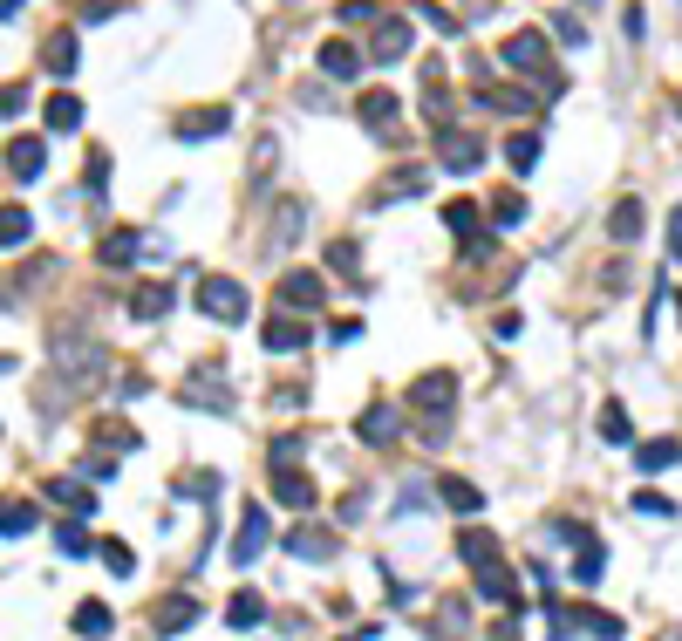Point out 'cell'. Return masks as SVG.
Listing matches in <instances>:
<instances>
[{"label":"cell","mask_w":682,"mask_h":641,"mask_svg":"<svg viewBox=\"0 0 682 641\" xmlns=\"http://www.w3.org/2000/svg\"><path fill=\"white\" fill-rule=\"evenodd\" d=\"M28 232H35V219L21 205H0V246H28Z\"/></svg>","instance_id":"obj_29"},{"label":"cell","mask_w":682,"mask_h":641,"mask_svg":"<svg viewBox=\"0 0 682 641\" xmlns=\"http://www.w3.org/2000/svg\"><path fill=\"white\" fill-rule=\"evenodd\" d=\"M48 498H55V505H69V512H89V491L69 485V478H48Z\"/></svg>","instance_id":"obj_35"},{"label":"cell","mask_w":682,"mask_h":641,"mask_svg":"<svg viewBox=\"0 0 682 641\" xmlns=\"http://www.w3.org/2000/svg\"><path fill=\"white\" fill-rule=\"evenodd\" d=\"M607 239H621V246L642 239V205H635V198H621V205L607 212Z\"/></svg>","instance_id":"obj_21"},{"label":"cell","mask_w":682,"mask_h":641,"mask_svg":"<svg viewBox=\"0 0 682 641\" xmlns=\"http://www.w3.org/2000/svg\"><path fill=\"white\" fill-rule=\"evenodd\" d=\"M178 144H212V137H226L232 130V103H205V110H185L178 123Z\"/></svg>","instance_id":"obj_2"},{"label":"cell","mask_w":682,"mask_h":641,"mask_svg":"<svg viewBox=\"0 0 682 641\" xmlns=\"http://www.w3.org/2000/svg\"><path fill=\"white\" fill-rule=\"evenodd\" d=\"M417 21H430L437 35H451V41H457V21H451V14H444V7H430V0H423V7H417Z\"/></svg>","instance_id":"obj_44"},{"label":"cell","mask_w":682,"mask_h":641,"mask_svg":"<svg viewBox=\"0 0 682 641\" xmlns=\"http://www.w3.org/2000/svg\"><path fill=\"white\" fill-rule=\"evenodd\" d=\"M273 498H280V505H294V512H307V505H314L321 491L307 485L301 471H287V464H280V478H273Z\"/></svg>","instance_id":"obj_18"},{"label":"cell","mask_w":682,"mask_h":641,"mask_svg":"<svg viewBox=\"0 0 682 641\" xmlns=\"http://www.w3.org/2000/svg\"><path fill=\"white\" fill-rule=\"evenodd\" d=\"M260 341L273 348V355H294V348H307V321H294V314H273L260 328Z\"/></svg>","instance_id":"obj_12"},{"label":"cell","mask_w":682,"mask_h":641,"mask_svg":"<svg viewBox=\"0 0 682 641\" xmlns=\"http://www.w3.org/2000/svg\"><path fill=\"white\" fill-rule=\"evenodd\" d=\"M505 69H519V76H546V35H539V28L505 35Z\"/></svg>","instance_id":"obj_5"},{"label":"cell","mask_w":682,"mask_h":641,"mask_svg":"<svg viewBox=\"0 0 682 641\" xmlns=\"http://www.w3.org/2000/svg\"><path fill=\"white\" fill-rule=\"evenodd\" d=\"M171 301H178L171 287H157V280H144V287L130 294V314H137V321H157V314H171Z\"/></svg>","instance_id":"obj_19"},{"label":"cell","mask_w":682,"mask_h":641,"mask_svg":"<svg viewBox=\"0 0 682 641\" xmlns=\"http://www.w3.org/2000/svg\"><path fill=\"white\" fill-rule=\"evenodd\" d=\"M76 635L82 641H103V635H110V607H103V601H82L76 607Z\"/></svg>","instance_id":"obj_28"},{"label":"cell","mask_w":682,"mask_h":641,"mask_svg":"<svg viewBox=\"0 0 682 641\" xmlns=\"http://www.w3.org/2000/svg\"><path fill=\"white\" fill-rule=\"evenodd\" d=\"M76 62H82L76 35H48L41 41V69H48V76H76Z\"/></svg>","instance_id":"obj_14"},{"label":"cell","mask_w":682,"mask_h":641,"mask_svg":"<svg viewBox=\"0 0 682 641\" xmlns=\"http://www.w3.org/2000/svg\"><path fill=\"white\" fill-rule=\"evenodd\" d=\"M437 498H444L451 512H478V505H485V491L471 485V478H444V485H437Z\"/></svg>","instance_id":"obj_25"},{"label":"cell","mask_w":682,"mask_h":641,"mask_svg":"<svg viewBox=\"0 0 682 641\" xmlns=\"http://www.w3.org/2000/svg\"><path fill=\"white\" fill-rule=\"evenodd\" d=\"M601 437H607V444H635V423H628L621 403H601Z\"/></svg>","instance_id":"obj_30"},{"label":"cell","mask_w":682,"mask_h":641,"mask_svg":"<svg viewBox=\"0 0 682 641\" xmlns=\"http://www.w3.org/2000/svg\"><path fill=\"white\" fill-rule=\"evenodd\" d=\"M396 116H403L396 89H369V96H362V130H369V137H389V130H396Z\"/></svg>","instance_id":"obj_7"},{"label":"cell","mask_w":682,"mask_h":641,"mask_svg":"<svg viewBox=\"0 0 682 641\" xmlns=\"http://www.w3.org/2000/svg\"><path fill=\"white\" fill-rule=\"evenodd\" d=\"M178 396H185V403H205V410H232V389H219V382H212V369H198V376H191Z\"/></svg>","instance_id":"obj_16"},{"label":"cell","mask_w":682,"mask_h":641,"mask_svg":"<svg viewBox=\"0 0 682 641\" xmlns=\"http://www.w3.org/2000/svg\"><path fill=\"white\" fill-rule=\"evenodd\" d=\"M21 7H28V0H0V21H14V14H21Z\"/></svg>","instance_id":"obj_48"},{"label":"cell","mask_w":682,"mask_h":641,"mask_svg":"<svg viewBox=\"0 0 682 641\" xmlns=\"http://www.w3.org/2000/svg\"><path fill=\"white\" fill-rule=\"evenodd\" d=\"M280 301H294V307H321V273L294 266V273L280 280Z\"/></svg>","instance_id":"obj_17"},{"label":"cell","mask_w":682,"mask_h":641,"mask_svg":"<svg viewBox=\"0 0 682 641\" xmlns=\"http://www.w3.org/2000/svg\"><path fill=\"white\" fill-rule=\"evenodd\" d=\"M103 566H110V573H137V553H130L123 539H110V546H103Z\"/></svg>","instance_id":"obj_40"},{"label":"cell","mask_w":682,"mask_h":641,"mask_svg":"<svg viewBox=\"0 0 682 641\" xmlns=\"http://www.w3.org/2000/svg\"><path fill=\"white\" fill-rule=\"evenodd\" d=\"M328 266H335V273H355V246L335 239V246H328Z\"/></svg>","instance_id":"obj_45"},{"label":"cell","mask_w":682,"mask_h":641,"mask_svg":"<svg viewBox=\"0 0 682 641\" xmlns=\"http://www.w3.org/2000/svg\"><path fill=\"white\" fill-rule=\"evenodd\" d=\"M226 621H232V628H260V621H266V601H260V594H232Z\"/></svg>","instance_id":"obj_31"},{"label":"cell","mask_w":682,"mask_h":641,"mask_svg":"<svg viewBox=\"0 0 682 641\" xmlns=\"http://www.w3.org/2000/svg\"><path fill=\"white\" fill-rule=\"evenodd\" d=\"M137 246H144V239H137L130 226H123V232H103V266H130V260H137Z\"/></svg>","instance_id":"obj_27"},{"label":"cell","mask_w":682,"mask_h":641,"mask_svg":"<svg viewBox=\"0 0 682 641\" xmlns=\"http://www.w3.org/2000/svg\"><path fill=\"white\" fill-rule=\"evenodd\" d=\"M539 151H546V144H539L532 130H519V137H505V157H512V171H532V164H539Z\"/></svg>","instance_id":"obj_32"},{"label":"cell","mask_w":682,"mask_h":641,"mask_svg":"<svg viewBox=\"0 0 682 641\" xmlns=\"http://www.w3.org/2000/svg\"><path fill=\"white\" fill-rule=\"evenodd\" d=\"M553 35L567 41V48H580V41H587V28H580V14H553Z\"/></svg>","instance_id":"obj_42"},{"label":"cell","mask_w":682,"mask_h":641,"mask_svg":"<svg viewBox=\"0 0 682 641\" xmlns=\"http://www.w3.org/2000/svg\"><path fill=\"white\" fill-rule=\"evenodd\" d=\"M573 553H580V560H573V587H594V580H601V539H594V532H587V539H580V546H573Z\"/></svg>","instance_id":"obj_22"},{"label":"cell","mask_w":682,"mask_h":641,"mask_svg":"<svg viewBox=\"0 0 682 641\" xmlns=\"http://www.w3.org/2000/svg\"><path fill=\"white\" fill-rule=\"evenodd\" d=\"M335 641H376V628H355V635H335Z\"/></svg>","instance_id":"obj_49"},{"label":"cell","mask_w":682,"mask_h":641,"mask_svg":"<svg viewBox=\"0 0 682 641\" xmlns=\"http://www.w3.org/2000/svg\"><path fill=\"white\" fill-rule=\"evenodd\" d=\"M178 491H185V498H219V478H212V471H185Z\"/></svg>","instance_id":"obj_37"},{"label":"cell","mask_w":682,"mask_h":641,"mask_svg":"<svg viewBox=\"0 0 682 641\" xmlns=\"http://www.w3.org/2000/svg\"><path fill=\"white\" fill-rule=\"evenodd\" d=\"M457 560H464V566H478V573H485V566H498L505 553H498V539H492L485 526H471V532H457Z\"/></svg>","instance_id":"obj_10"},{"label":"cell","mask_w":682,"mask_h":641,"mask_svg":"<svg viewBox=\"0 0 682 641\" xmlns=\"http://www.w3.org/2000/svg\"><path fill=\"white\" fill-rule=\"evenodd\" d=\"M635 512H648V519H676V505H669L662 491H642V498H635Z\"/></svg>","instance_id":"obj_43"},{"label":"cell","mask_w":682,"mask_h":641,"mask_svg":"<svg viewBox=\"0 0 682 641\" xmlns=\"http://www.w3.org/2000/svg\"><path fill=\"white\" fill-rule=\"evenodd\" d=\"M635 464H642V471H669V464H682V444L676 437H655V444L635 451Z\"/></svg>","instance_id":"obj_26"},{"label":"cell","mask_w":682,"mask_h":641,"mask_svg":"<svg viewBox=\"0 0 682 641\" xmlns=\"http://www.w3.org/2000/svg\"><path fill=\"white\" fill-rule=\"evenodd\" d=\"M437 164L457 171V178H471V171L485 164V144H478L471 130H444V137H437Z\"/></svg>","instance_id":"obj_3"},{"label":"cell","mask_w":682,"mask_h":641,"mask_svg":"<svg viewBox=\"0 0 682 641\" xmlns=\"http://www.w3.org/2000/svg\"><path fill=\"white\" fill-rule=\"evenodd\" d=\"M21 532H35V505L28 498H0V539H21Z\"/></svg>","instance_id":"obj_23"},{"label":"cell","mask_w":682,"mask_h":641,"mask_svg":"<svg viewBox=\"0 0 682 641\" xmlns=\"http://www.w3.org/2000/svg\"><path fill=\"white\" fill-rule=\"evenodd\" d=\"M157 635H178V628H191V621H198V601H191V594H171V601H157Z\"/></svg>","instance_id":"obj_15"},{"label":"cell","mask_w":682,"mask_h":641,"mask_svg":"<svg viewBox=\"0 0 682 641\" xmlns=\"http://www.w3.org/2000/svg\"><path fill=\"white\" fill-rule=\"evenodd\" d=\"M48 151H41V137H14V151H7V171H14V185H35Z\"/></svg>","instance_id":"obj_11"},{"label":"cell","mask_w":682,"mask_h":641,"mask_svg":"<svg viewBox=\"0 0 682 641\" xmlns=\"http://www.w3.org/2000/svg\"><path fill=\"white\" fill-rule=\"evenodd\" d=\"M444 226L471 246V239H478V198H451V205H444Z\"/></svg>","instance_id":"obj_24"},{"label":"cell","mask_w":682,"mask_h":641,"mask_svg":"<svg viewBox=\"0 0 682 641\" xmlns=\"http://www.w3.org/2000/svg\"><path fill=\"white\" fill-rule=\"evenodd\" d=\"M28 110V82H0V116H21Z\"/></svg>","instance_id":"obj_41"},{"label":"cell","mask_w":682,"mask_h":641,"mask_svg":"<svg viewBox=\"0 0 682 641\" xmlns=\"http://www.w3.org/2000/svg\"><path fill=\"white\" fill-rule=\"evenodd\" d=\"M266 546V512L260 505H246V519H239V539H232V566H253Z\"/></svg>","instance_id":"obj_8"},{"label":"cell","mask_w":682,"mask_h":641,"mask_svg":"<svg viewBox=\"0 0 682 641\" xmlns=\"http://www.w3.org/2000/svg\"><path fill=\"white\" fill-rule=\"evenodd\" d=\"M362 48L355 41H321V76H335V82H348V76H362Z\"/></svg>","instance_id":"obj_9"},{"label":"cell","mask_w":682,"mask_h":641,"mask_svg":"<svg viewBox=\"0 0 682 641\" xmlns=\"http://www.w3.org/2000/svg\"><path fill=\"white\" fill-rule=\"evenodd\" d=\"M492 219H498V226H519V219H526V198H519V191H498V198H492Z\"/></svg>","instance_id":"obj_36"},{"label":"cell","mask_w":682,"mask_h":641,"mask_svg":"<svg viewBox=\"0 0 682 641\" xmlns=\"http://www.w3.org/2000/svg\"><path fill=\"white\" fill-rule=\"evenodd\" d=\"M389 437H396V423H389V410L376 403V410L362 416V444H389Z\"/></svg>","instance_id":"obj_34"},{"label":"cell","mask_w":682,"mask_h":641,"mask_svg":"<svg viewBox=\"0 0 682 641\" xmlns=\"http://www.w3.org/2000/svg\"><path fill=\"white\" fill-rule=\"evenodd\" d=\"M191 301H198V314H205V321H246V307H253V294H246V287H239L232 273H205Z\"/></svg>","instance_id":"obj_1"},{"label":"cell","mask_w":682,"mask_h":641,"mask_svg":"<svg viewBox=\"0 0 682 641\" xmlns=\"http://www.w3.org/2000/svg\"><path fill=\"white\" fill-rule=\"evenodd\" d=\"M341 21L362 28V21H382V7H376V0H341Z\"/></svg>","instance_id":"obj_39"},{"label":"cell","mask_w":682,"mask_h":641,"mask_svg":"<svg viewBox=\"0 0 682 641\" xmlns=\"http://www.w3.org/2000/svg\"><path fill=\"white\" fill-rule=\"evenodd\" d=\"M451 403H457V376H451V369H430V376L410 382V410L437 416V410H451Z\"/></svg>","instance_id":"obj_4"},{"label":"cell","mask_w":682,"mask_h":641,"mask_svg":"<svg viewBox=\"0 0 682 641\" xmlns=\"http://www.w3.org/2000/svg\"><path fill=\"white\" fill-rule=\"evenodd\" d=\"M410 55V14H382L376 41H369V62H403Z\"/></svg>","instance_id":"obj_6"},{"label":"cell","mask_w":682,"mask_h":641,"mask_svg":"<svg viewBox=\"0 0 682 641\" xmlns=\"http://www.w3.org/2000/svg\"><path fill=\"white\" fill-rule=\"evenodd\" d=\"M55 546H62L69 560H82V553H89V532L82 526H55Z\"/></svg>","instance_id":"obj_38"},{"label":"cell","mask_w":682,"mask_h":641,"mask_svg":"<svg viewBox=\"0 0 682 641\" xmlns=\"http://www.w3.org/2000/svg\"><path fill=\"white\" fill-rule=\"evenodd\" d=\"M103 14H116V0H82V21H103Z\"/></svg>","instance_id":"obj_47"},{"label":"cell","mask_w":682,"mask_h":641,"mask_svg":"<svg viewBox=\"0 0 682 641\" xmlns=\"http://www.w3.org/2000/svg\"><path fill=\"white\" fill-rule=\"evenodd\" d=\"M669 260H682V205L669 212Z\"/></svg>","instance_id":"obj_46"},{"label":"cell","mask_w":682,"mask_h":641,"mask_svg":"<svg viewBox=\"0 0 682 641\" xmlns=\"http://www.w3.org/2000/svg\"><path fill=\"white\" fill-rule=\"evenodd\" d=\"M287 553H301V560H335L341 539H328L321 526H294V532H287Z\"/></svg>","instance_id":"obj_13"},{"label":"cell","mask_w":682,"mask_h":641,"mask_svg":"<svg viewBox=\"0 0 682 641\" xmlns=\"http://www.w3.org/2000/svg\"><path fill=\"white\" fill-rule=\"evenodd\" d=\"M76 123H82V103L69 96V89H62V96H48V130H76Z\"/></svg>","instance_id":"obj_33"},{"label":"cell","mask_w":682,"mask_h":641,"mask_svg":"<svg viewBox=\"0 0 682 641\" xmlns=\"http://www.w3.org/2000/svg\"><path fill=\"white\" fill-rule=\"evenodd\" d=\"M478 601H505V607H519V594H512V566H505V560L478 573Z\"/></svg>","instance_id":"obj_20"},{"label":"cell","mask_w":682,"mask_h":641,"mask_svg":"<svg viewBox=\"0 0 682 641\" xmlns=\"http://www.w3.org/2000/svg\"><path fill=\"white\" fill-rule=\"evenodd\" d=\"M0 369H7V362H0Z\"/></svg>","instance_id":"obj_50"}]
</instances>
